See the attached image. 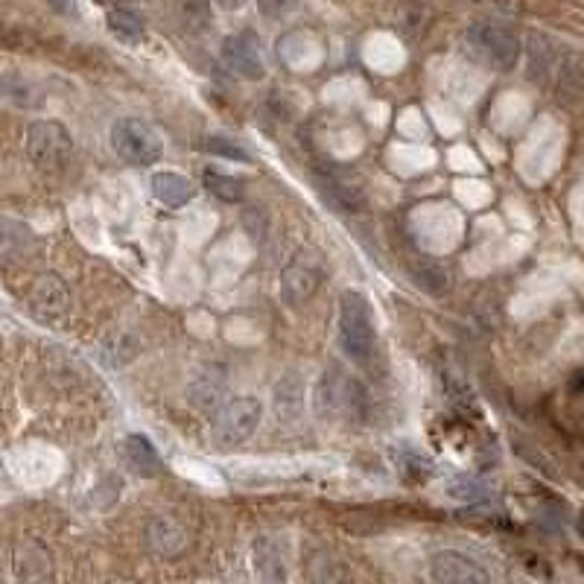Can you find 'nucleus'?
I'll return each instance as SVG.
<instances>
[{"instance_id":"f257e3e1","label":"nucleus","mask_w":584,"mask_h":584,"mask_svg":"<svg viewBox=\"0 0 584 584\" xmlns=\"http://www.w3.org/2000/svg\"><path fill=\"white\" fill-rule=\"evenodd\" d=\"M336 333L339 348L354 365H371L377 351V328H374V310L363 292L348 290L339 298L336 310Z\"/></svg>"},{"instance_id":"f03ea898","label":"nucleus","mask_w":584,"mask_h":584,"mask_svg":"<svg viewBox=\"0 0 584 584\" xmlns=\"http://www.w3.org/2000/svg\"><path fill=\"white\" fill-rule=\"evenodd\" d=\"M465 47L479 65L506 73L520 62V38L497 21H476L465 30Z\"/></svg>"},{"instance_id":"7ed1b4c3","label":"nucleus","mask_w":584,"mask_h":584,"mask_svg":"<svg viewBox=\"0 0 584 584\" xmlns=\"http://www.w3.org/2000/svg\"><path fill=\"white\" fill-rule=\"evenodd\" d=\"M24 155L38 173H59L73 155V138L59 120H36L24 135Z\"/></svg>"},{"instance_id":"20e7f679","label":"nucleus","mask_w":584,"mask_h":584,"mask_svg":"<svg viewBox=\"0 0 584 584\" xmlns=\"http://www.w3.org/2000/svg\"><path fill=\"white\" fill-rule=\"evenodd\" d=\"M263 421V403L255 395H237L214 412L211 436L217 447H240L255 436Z\"/></svg>"},{"instance_id":"39448f33","label":"nucleus","mask_w":584,"mask_h":584,"mask_svg":"<svg viewBox=\"0 0 584 584\" xmlns=\"http://www.w3.org/2000/svg\"><path fill=\"white\" fill-rule=\"evenodd\" d=\"M360 409H363V386L348 374H342L339 368H328L313 389V412L322 421H339V418H351Z\"/></svg>"},{"instance_id":"423d86ee","label":"nucleus","mask_w":584,"mask_h":584,"mask_svg":"<svg viewBox=\"0 0 584 584\" xmlns=\"http://www.w3.org/2000/svg\"><path fill=\"white\" fill-rule=\"evenodd\" d=\"M111 149L135 167H149L164 155V144L158 138V132L141 120V117H120L111 123L109 132Z\"/></svg>"},{"instance_id":"0eeeda50","label":"nucleus","mask_w":584,"mask_h":584,"mask_svg":"<svg viewBox=\"0 0 584 584\" xmlns=\"http://www.w3.org/2000/svg\"><path fill=\"white\" fill-rule=\"evenodd\" d=\"M322 281H325L322 260L316 255H310V252H298L284 266V272H281V298L290 307H301V304H307L319 292Z\"/></svg>"},{"instance_id":"6e6552de","label":"nucleus","mask_w":584,"mask_h":584,"mask_svg":"<svg viewBox=\"0 0 584 584\" xmlns=\"http://www.w3.org/2000/svg\"><path fill=\"white\" fill-rule=\"evenodd\" d=\"M68 310H71V290L68 284L53 275V272H44L38 275L36 284L30 287V313L38 325H62L68 319Z\"/></svg>"},{"instance_id":"1a4fd4ad","label":"nucleus","mask_w":584,"mask_h":584,"mask_svg":"<svg viewBox=\"0 0 584 584\" xmlns=\"http://www.w3.org/2000/svg\"><path fill=\"white\" fill-rule=\"evenodd\" d=\"M219 56H222L228 71H234L249 82H257V79L266 76V59H263V50H260V41L255 38V33L228 36L219 47Z\"/></svg>"},{"instance_id":"9d476101","label":"nucleus","mask_w":584,"mask_h":584,"mask_svg":"<svg viewBox=\"0 0 584 584\" xmlns=\"http://www.w3.org/2000/svg\"><path fill=\"white\" fill-rule=\"evenodd\" d=\"M430 576L436 584H494L491 573L459 549H441L430 558Z\"/></svg>"},{"instance_id":"9b49d317","label":"nucleus","mask_w":584,"mask_h":584,"mask_svg":"<svg viewBox=\"0 0 584 584\" xmlns=\"http://www.w3.org/2000/svg\"><path fill=\"white\" fill-rule=\"evenodd\" d=\"M228 389V371L219 363H202L187 380V401L199 412H217L225 403Z\"/></svg>"},{"instance_id":"f8f14e48","label":"nucleus","mask_w":584,"mask_h":584,"mask_svg":"<svg viewBox=\"0 0 584 584\" xmlns=\"http://www.w3.org/2000/svg\"><path fill=\"white\" fill-rule=\"evenodd\" d=\"M272 412L278 424H295L304 412V377L287 371L272 389Z\"/></svg>"},{"instance_id":"ddd939ff","label":"nucleus","mask_w":584,"mask_h":584,"mask_svg":"<svg viewBox=\"0 0 584 584\" xmlns=\"http://www.w3.org/2000/svg\"><path fill=\"white\" fill-rule=\"evenodd\" d=\"M149 190H152L155 202H161L164 208H184L187 202L196 199V184L179 170H158L149 179Z\"/></svg>"},{"instance_id":"4468645a","label":"nucleus","mask_w":584,"mask_h":584,"mask_svg":"<svg viewBox=\"0 0 584 584\" xmlns=\"http://www.w3.org/2000/svg\"><path fill=\"white\" fill-rule=\"evenodd\" d=\"M526 59H529V65H526L529 79L538 82V85H549L558 76L564 53L547 36H532L529 47H526Z\"/></svg>"},{"instance_id":"2eb2a0df","label":"nucleus","mask_w":584,"mask_h":584,"mask_svg":"<svg viewBox=\"0 0 584 584\" xmlns=\"http://www.w3.org/2000/svg\"><path fill=\"white\" fill-rule=\"evenodd\" d=\"M146 544L161 558H176L187 547V532L173 517H152L146 526Z\"/></svg>"},{"instance_id":"dca6fc26","label":"nucleus","mask_w":584,"mask_h":584,"mask_svg":"<svg viewBox=\"0 0 584 584\" xmlns=\"http://www.w3.org/2000/svg\"><path fill=\"white\" fill-rule=\"evenodd\" d=\"M120 453L126 459V465L141 476H155L161 471V456L155 450V444L141 433H132L120 441Z\"/></svg>"},{"instance_id":"f3484780","label":"nucleus","mask_w":584,"mask_h":584,"mask_svg":"<svg viewBox=\"0 0 584 584\" xmlns=\"http://www.w3.org/2000/svg\"><path fill=\"white\" fill-rule=\"evenodd\" d=\"M255 570L257 576L263 579V584H287V564H284V555L281 547L263 535L255 541Z\"/></svg>"},{"instance_id":"a211bd4d","label":"nucleus","mask_w":584,"mask_h":584,"mask_svg":"<svg viewBox=\"0 0 584 584\" xmlns=\"http://www.w3.org/2000/svg\"><path fill=\"white\" fill-rule=\"evenodd\" d=\"M179 27L187 36H205L214 27V6L211 0H176L173 3Z\"/></svg>"},{"instance_id":"6ab92c4d","label":"nucleus","mask_w":584,"mask_h":584,"mask_svg":"<svg viewBox=\"0 0 584 584\" xmlns=\"http://www.w3.org/2000/svg\"><path fill=\"white\" fill-rule=\"evenodd\" d=\"M141 345L129 330H111L109 336L100 342V354L109 363V368H123L126 363H132L138 357Z\"/></svg>"},{"instance_id":"aec40b11","label":"nucleus","mask_w":584,"mask_h":584,"mask_svg":"<svg viewBox=\"0 0 584 584\" xmlns=\"http://www.w3.org/2000/svg\"><path fill=\"white\" fill-rule=\"evenodd\" d=\"M202 179H205V187L211 190V196H217L219 202L234 205V202H243L246 199V190H249L246 179H240L234 173H222L217 167H205Z\"/></svg>"},{"instance_id":"412c9836","label":"nucleus","mask_w":584,"mask_h":584,"mask_svg":"<svg viewBox=\"0 0 584 584\" xmlns=\"http://www.w3.org/2000/svg\"><path fill=\"white\" fill-rule=\"evenodd\" d=\"M106 27L111 30V36H117L120 41H141L146 33V21L141 12L129 9V6H114L106 15Z\"/></svg>"},{"instance_id":"4be33fe9","label":"nucleus","mask_w":584,"mask_h":584,"mask_svg":"<svg viewBox=\"0 0 584 584\" xmlns=\"http://www.w3.org/2000/svg\"><path fill=\"white\" fill-rule=\"evenodd\" d=\"M412 281L424 292L436 295V298L450 290V275H447V269L441 263H436V260H418V263H412Z\"/></svg>"},{"instance_id":"5701e85b","label":"nucleus","mask_w":584,"mask_h":584,"mask_svg":"<svg viewBox=\"0 0 584 584\" xmlns=\"http://www.w3.org/2000/svg\"><path fill=\"white\" fill-rule=\"evenodd\" d=\"M316 187L319 193L325 196V202L333 208H342V211H357L360 208V196L354 187H348L345 182H339L336 176H316Z\"/></svg>"},{"instance_id":"b1692460","label":"nucleus","mask_w":584,"mask_h":584,"mask_svg":"<svg viewBox=\"0 0 584 584\" xmlns=\"http://www.w3.org/2000/svg\"><path fill=\"white\" fill-rule=\"evenodd\" d=\"M30 243H33L30 228H24L21 222L3 219V257L6 260H12L15 255H24Z\"/></svg>"},{"instance_id":"393cba45","label":"nucleus","mask_w":584,"mask_h":584,"mask_svg":"<svg viewBox=\"0 0 584 584\" xmlns=\"http://www.w3.org/2000/svg\"><path fill=\"white\" fill-rule=\"evenodd\" d=\"M447 494L459 503H482L488 500V488L474 476H453L447 485Z\"/></svg>"},{"instance_id":"a878e982","label":"nucleus","mask_w":584,"mask_h":584,"mask_svg":"<svg viewBox=\"0 0 584 584\" xmlns=\"http://www.w3.org/2000/svg\"><path fill=\"white\" fill-rule=\"evenodd\" d=\"M205 146H208V152H214V155H222V158H228V161H252V155L243 149L240 144H234L231 138H225V135H211L208 141H205Z\"/></svg>"},{"instance_id":"bb28decb","label":"nucleus","mask_w":584,"mask_h":584,"mask_svg":"<svg viewBox=\"0 0 584 584\" xmlns=\"http://www.w3.org/2000/svg\"><path fill=\"white\" fill-rule=\"evenodd\" d=\"M3 97H6V103L24 109V106H30V85L24 79H15L12 73H6L3 76Z\"/></svg>"},{"instance_id":"cd10ccee","label":"nucleus","mask_w":584,"mask_h":584,"mask_svg":"<svg viewBox=\"0 0 584 584\" xmlns=\"http://www.w3.org/2000/svg\"><path fill=\"white\" fill-rule=\"evenodd\" d=\"M298 0H257V12L266 18V21H281L295 12Z\"/></svg>"},{"instance_id":"c85d7f7f","label":"nucleus","mask_w":584,"mask_h":584,"mask_svg":"<svg viewBox=\"0 0 584 584\" xmlns=\"http://www.w3.org/2000/svg\"><path fill=\"white\" fill-rule=\"evenodd\" d=\"M59 15H79V0H44Z\"/></svg>"},{"instance_id":"c756f323","label":"nucleus","mask_w":584,"mask_h":584,"mask_svg":"<svg viewBox=\"0 0 584 584\" xmlns=\"http://www.w3.org/2000/svg\"><path fill=\"white\" fill-rule=\"evenodd\" d=\"M249 0H217L219 9H225V12H237V9H243Z\"/></svg>"},{"instance_id":"7c9ffc66","label":"nucleus","mask_w":584,"mask_h":584,"mask_svg":"<svg viewBox=\"0 0 584 584\" xmlns=\"http://www.w3.org/2000/svg\"><path fill=\"white\" fill-rule=\"evenodd\" d=\"M97 3H103V6H109V9H114V6H126L129 0H97Z\"/></svg>"},{"instance_id":"2f4dec72","label":"nucleus","mask_w":584,"mask_h":584,"mask_svg":"<svg viewBox=\"0 0 584 584\" xmlns=\"http://www.w3.org/2000/svg\"><path fill=\"white\" fill-rule=\"evenodd\" d=\"M579 529H582V535H584V517H582V520H579Z\"/></svg>"}]
</instances>
